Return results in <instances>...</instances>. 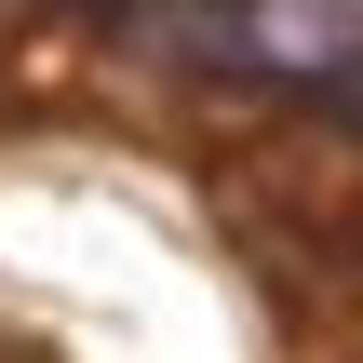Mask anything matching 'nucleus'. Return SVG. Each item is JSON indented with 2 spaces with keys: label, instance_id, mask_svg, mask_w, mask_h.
I'll use <instances>...</instances> for the list:
<instances>
[{
  "label": "nucleus",
  "instance_id": "1",
  "mask_svg": "<svg viewBox=\"0 0 363 363\" xmlns=\"http://www.w3.org/2000/svg\"><path fill=\"white\" fill-rule=\"evenodd\" d=\"M229 54H256V67H283V81L363 67V0H242V13H229Z\"/></svg>",
  "mask_w": 363,
  "mask_h": 363
}]
</instances>
